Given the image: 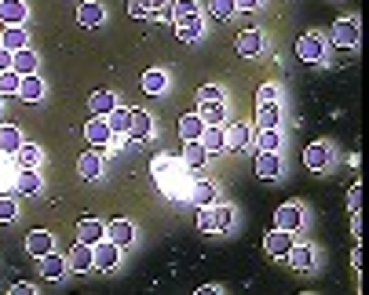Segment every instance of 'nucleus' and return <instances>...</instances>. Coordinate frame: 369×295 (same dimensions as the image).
Masks as SVG:
<instances>
[{
  "mask_svg": "<svg viewBox=\"0 0 369 295\" xmlns=\"http://www.w3.org/2000/svg\"><path fill=\"white\" fill-rule=\"evenodd\" d=\"M150 172H153V182H158V190L168 197V201H183V197L191 193L194 175H191V168L183 160H172L168 153H158L153 164H150Z\"/></svg>",
  "mask_w": 369,
  "mask_h": 295,
  "instance_id": "1",
  "label": "nucleus"
},
{
  "mask_svg": "<svg viewBox=\"0 0 369 295\" xmlns=\"http://www.w3.org/2000/svg\"><path fill=\"white\" fill-rule=\"evenodd\" d=\"M117 262H121V248L113 241H99V244H91V270H99V274H113L117 270Z\"/></svg>",
  "mask_w": 369,
  "mask_h": 295,
  "instance_id": "2",
  "label": "nucleus"
},
{
  "mask_svg": "<svg viewBox=\"0 0 369 295\" xmlns=\"http://www.w3.org/2000/svg\"><path fill=\"white\" fill-rule=\"evenodd\" d=\"M296 55H300V62L315 66V62H322V58H325V41H322V37H315V33H303V37L296 41Z\"/></svg>",
  "mask_w": 369,
  "mask_h": 295,
  "instance_id": "3",
  "label": "nucleus"
},
{
  "mask_svg": "<svg viewBox=\"0 0 369 295\" xmlns=\"http://www.w3.org/2000/svg\"><path fill=\"white\" fill-rule=\"evenodd\" d=\"M106 241H113L117 248H128L136 241V222L132 219H113L106 222Z\"/></svg>",
  "mask_w": 369,
  "mask_h": 295,
  "instance_id": "4",
  "label": "nucleus"
},
{
  "mask_svg": "<svg viewBox=\"0 0 369 295\" xmlns=\"http://www.w3.org/2000/svg\"><path fill=\"white\" fill-rule=\"evenodd\" d=\"M333 44L336 48H355L358 44V19H336L333 22Z\"/></svg>",
  "mask_w": 369,
  "mask_h": 295,
  "instance_id": "5",
  "label": "nucleus"
},
{
  "mask_svg": "<svg viewBox=\"0 0 369 295\" xmlns=\"http://www.w3.org/2000/svg\"><path fill=\"white\" fill-rule=\"evenodd\" d=\"M329 160H333L329 143H311V146L303 150V164H307V172H325V168H329Z\"/></svg>",
  "mask_w": 369,
  "mask_h": 295,
  "instance_id": "6",
  "label": "nucleus"
},
{
  "mask_svg": "<svg viewBox=\"0 0 369 295\" xmlns=\"http://www.w3.org/2000/svg\"><path fill=\"white\" fill-rule=\"evenodd\" d=\"M26 252L34 259L55 252V234H48V229H29V234H26Z\"/></svg>",
  "mask_w": 369,
  "mask_h": 295,
  "instance_id": "7",
  "label": "nucleus"
},
{
  "mask_svg": "<svg viewBox=\"0 0 369 295\" xmlns=\"http://www.w3.org/2000/svg\"><path fill=\"white\" fill-rule=\"evenodd\" d=\"M274 226L278 229H289V234H296V229L303 226V212H300V205H278V212H274Z\"/></svg>",
  "mask_w": 369,
  "mask_h": 295,
  "instance_id": "8",
  "label": "nucleus"
},
{
  "mask_svg": "<svg viewBox=\"0 0 369 295\" xmlns=\"http://www.w3.org/2000/svg\"><path fill=\"white\" fill-rule=\"evenodd\" d=\"M77 22H81L84 29H96V26L106 22V8L99 4V0H84V4L77 8Z\"/></svg>",
  "mask_w": 369,
  "mask_h": 295,
  "instance_id": "9",
  "label": "nucleus"
},
{
  "mask_svg": "<svg viewBox=\"0 0 369 295\" xmlns=\"http://www.w3.org/2000/svg\"><path fill=\"white\" fill-rule=\"evenodd\" d=\"M66 266H70V274H88V270H91V244L77 241V244L66 252Z\"/></svg>",
  "mask_w": 369,
  "mask_h": 295,
  "instance_id": "10",
  "label": "nucleus"
},
{
  "mask_svg": "<svg viewBox=\"0 0 369 295\" xmlns=\"http://www.w3.org/2000/svg\"><path fill=\"white\" fill-rule=\"evenodd\" d=\"M84 139H88L91 146H106V143L113 139V131H110L106 117H88V124H84Z\"/></svg>",
  "mask_w": 369,
  "mask_h": 295,
  "instance_id": "11",
  "label": "nucleus"
},
{
  "mask_svg": "<svg viewBox=\"0 0 369 295\" xmlns=\"http://www.w3.org/2000/svg\"><path fill=\"white\" fill-rule=\"evenodd\" d=\"M238 55L241 58H253V55H263V33L260 29H241V37H238Z\"/></svg>",
  "mask_w": 369,
  "mask_h": 295,
  "instance_id": "12",
  "label": "nucleus"
},
{
  "mask_svg": "<svg viewBox=\"0 0 369 295\" xmlns=\"http://www.w3.org/2000/svg\"><path fill=\"white\" fill-rule=\"evenodd\" d=\"M256 175L263 179V182H274V179H282V160H278V153H256Z\"/></svg>",
  "mask_w": 369,
  "mask_h": 295,
  "instance_id": "13",
  "label": "nucleus"
},
{
  "mask_svg": "<svg viewBox=\"0 0 369 295\" xmlns=\"http://www.w3.org/2000/svg\"><path fill=\"white\" fill-rule=\"evenodd\" d=\"M289 248H293V234H289V229H278V226H274V234H267V241H263V252L274 255V259H285Z\"/></svg>",
  "mask_w": 369,
  "mask_h": 295,
  "instance_id": "14",
  "label": "nucleus"
},
{
  "mask_svg": "<svg viewBox=\"0 0 369 295\" xmlns=\"http://www.w3.org/2000/svg\"><path fill=\"white\" fill-rule=\"evenodd\" d=\"M103 237H106V222H103V219H81V222H77V241L99 244Z\"/></svg>",
  "mask_w": 369,
  "mask_h": 295,
  "instance_id": "15",
  "label": "nucleus"
},
{
  "mask_svg": "<svg viewBox=\"0 0 369 295\" xmlns=\"http://www.w3.org/2000/svg\"><path fill=\"white\" fill-rule=\"evenodd\" d=\"M201 33H205V19H201V15H191V19H179V22H176V37H179L183 44H194Z\"/></svg>",
  "mask_w": 369,
  "mask_h": 295,
  "instance_id": "16",
  "label": "nucleus"
},
{
  "mask_svg": "<svg viewBox=\"0 0 369 295\" xmlns=\"http://www.w3.org/2000/svg\"><path fill=\"white\" fill-rule=\"evenodd\" d=\"M41 274H44L48 281H63V277L70 274V266H66V255H55V252L41 255Z\"/></svg>",
  "mask_w": 369,
  "mask_h": 295,
  "instance_id": "17",
  "label": "nucleus"
},
{
  "mask_svg": "<svg viewBox=\"0 0 369 295\" xmlns=\"http://www.w3.org/2000/svg\"><path fill=\"white\" fill-rule=\"evenodd\" d=\"M26 19H29L26 0H0V22H8V26H22Z\"/></svg>",
  "mask_w": 369,
  "mask_h": 295,
  "instance_id": "18",
  "label": "nucleus"
},
{
  "mask_svg": "<svg viewBox=\"0 0 369 295\" xmlns=\"http://www.w3.org/2000/svg\"><path fill=\"white\" fill-rule=\"evenodd\" d=\"M19 98H22V103H41V98H44V81L37 73H26L19 81Z\"/></svg>",
  "mask_w": 369,
  "mask_h": 295,
  "instance_id": "19",
  "label": "nucleus"
},
{
  "mask_svg": "<svg viewBox=\"0 0 369 295\" xmlns=\"http://www.w3.org/2000/svg\"><path fill=\"white\" fill-rule=\"evenodd\" d=\"M187 201L198 205V208H208L212 201H216V186L205 182V179H194V182H191V193H187Z\"/></svg>",
  "mask_w": 369,
  "mask_h": 295,
  "instance_id": "20",
  "label": "nucleus"
},
{
  "mask_svg": "<svg viewBox=\"0 0 369 295\" xmlns=\"http://www.w3.org/2000/svg\"><path fill=\"white\" fill-rule=\"evenodd\" d=\"M113 106H117V95H113V91H106V88L91 91V98H88V110H91V117H106Z\"/></svg>",
  "mask_w": 369,
  "mask_h": 295,
  "instance_id": "21",
  "label": "nucleus"
},
{
  "mask_svg": "<svg viewBox=\"0 0 369 295\" xmlns=\"http://www.w3.org/2000/svg\"><path fill=\"white\" fill-rule=\"evenodd\" d=\"M198 143L208 150V157L227 150V143H223V128H220V124H205V131H201V139H198Z\"/></svg>",
  "mask_w": 369,
  "mask_h": 295,
  "instance_id": "22",
  "label": "nucleus"
},
{
  "mask_svg": "<svg viewBox=\"0 0 369 295\" xmlns=\"http://www.w3.org/2000/svg\"><path fill=\"white\" fill-rule=\"evenodd\" d=\"M37 55L29 51V48H19V51H11V70L19 73V77H26V73H37Z\"/></svg>",
  "mask_w": 369,
  "mask_h": 295,
  "instance_id": "23",
  "label": "nucleus"
},
{
  "mask_svg": "<svg viewBox=\"0 0 369 295\" xmlns=\"http://www.w3.org/2000/svg\"><path fill=\"white\" fill-rule=\"evenodd\" d=\"M15 193H37L41 190V175H37V168H19L15 172V186H11Z\"/></svg>",
  "mask_w": 369,
  "mask_h": 295,
  "instance_id": "24",
  "label": "nucleus"
},
{
  "mask_svg": "<svg viewBox=\"0 0 369 295\" xmlns=\"http://www.w3.org/2000/svg\"><path fill=\"white\" fill-rule=\"evenodd\" d=\"M201 131H205V120H201L198 113H183V117H179V135H183V143L201 139Z\"/></svg>",
  "mask_w": 369,
  "mask_h": 295,
  "instance_id": "25",
  "label": "nucleus"
},
{
  "mask_svg": "<svg viewBox=\"0 0 369 295\" xmlns=\"http://www.w3.org/2000/svg\"><path fill=\"white\" fill-rule=\"evenodd\" d=\"M223 143H227V150H245L249 146V124H227Z\"/></svg>",
  "mask_w": 369,
  "mask_h": 295,
  "instance_id": "26",
  "label": "nucleus"
},
{
  "mask_svg": "<svg viewBox=\"0 0 369 295\" xmlns=\"http://www.w3.org/2000/svg\"><path fill=\"white\" fill-rule=\"evenodd\" d=\"M285 259L293 262L296 270H311V266H315V248H311V244H293V248L285 252Z\"/></svg>",
  "mask_w": 369,
  "mask_h": 295,
  "instance_id": "27",
  "label": "nucleus"
},
{
  "mask_svg": "<svg viewBox=\"0 0 369 295\" xmlns=\"http://www.w3.org/2000/svg\"><path fill=\"white\" fill-rule=\"evenodd\" d=\"M22 143H26V139H22V131H19L15 124L0 128V153H4V157H15V150H19Z\"/></svg>",
  "mask_w": 369,
  "mask_h": 295,
  "instance_id": "28",
  "label": "nucleus"
},
{
  "mask_svg": "<svg viewBox=\"0 0 369 295\" xmlns=\"http://www.w3.org/2000/svg\"><path fill=\"white\" fill-rule=\"evenodd\" d=\"M77 175L81 179H99L103 175V160H99V153H81V160H77Z\"/></svg>",
  "mask_w": 369,
  "mask_h": 295,
  "instance_id": "29",
  "label": "nucleus"
},
{
  "mask_svg": "<svg viewBox=\"0 0 369 295\" xmlns=\"http://www.w3.org/2000/svg\"><path fill=\"white\" fill-rule=\"evenodd\" d=\"M198 117H201L205 124H223V120H227L223 98H216V103H198Z\"/></svg>",
  "mask_w": 369,
  "mask_h": 295,
  "instance_id": "30",
  "label": "nucleus"
},
{
  "mask_svg": "<svg viewBox=\"0 0 369 295\" xmlns=\"http://www.w3.org/2000/svg\"><path fill=\"white\" fill-rule=\"evenodd\" d=\"M143 91L146 95H165L168 91V73L165 70H146L143 73Z\"/></svg>",
  "mask_w": 369,
  "mask_h": 295,
  "instance_id": "31",
  "label": "nucleus"
},
{
  "mask_svg": "<svg viewBox=\"0 0 369 295\" xmlns=\"http://www.w3.org/2000/svg\"><path fill=\"white\" fill-rule=\"evenodd\" d=\"M256 124L260 128H278L282 124V106L278 103H260L256 106Z\"/></svg>",
  "mask_w": 369,
  "mask_h": 295,
  "instance_id": "32",
  "label": "nucleus"
},
{
  "mask_svg": "<svg viewBox=\"0 0 369 295\" xmlns=\"http://www.w3.org/2000/svg\"><path fill=\"white\" fill-rule=\"evenodd\" d=\"M205 160H208V150H205L198 139L183 146V164H187L191 172H194V168H205Z\"/></svg>",
  "mask_w": 369,
  "mask_h": 295,
  "instance_id": "33",
  "label": "nucleus"
},
{
  "mask_svg": "<svg viewBox=\"0 0 369 295\" xmlns=\"http://www.w3.org/2000/svg\"><path fill=\"white\" fill-rule=\"evenodd\" d=\"M0 48H8V51H19V48H29V37H26V29L22 26H11L0 33Z\"/></svg>",
  "mask_w": 369,
  "mask_h": 295,
  "instance_id": "34",
  "label": "nucleus"
},
{
  "mask_svg": "<svg viewBox=\"0 0 369 295\" xmlns=\"http://www.w3.org/2000/svg\"><path fill=\"white\" fill-rule=\"evenodd\" d=\"M132 139H150V131H153V120L146 110H132Z\"/></svg>",
  "mask_w": 369,
  "mask_h": 295,
  "instance_id": "35",
  "label": "nucleus"
},
{
  "mask_svg": "<svg viewBox=\"0 0 369 295\" xmlns=\"http://www.w3.org/2000/svg\"><path fill=\"white\" fill-rule=\"evenodd\" d=\"M106 124H110V131H113V135H121V131H128V128H132V110H121V106H113V110L106 113Z\"/></svg>",
  "mask_w": 369,
  "mask_h": 295,
  "instance_id": "36",
  "label": "nucleus"
},
{
  "mask_svg": "<svg viewBox=\"0 0 369 295\" xmlns=\"http://www.w3.org/2000/svg\"><path fill=\"white\" fill-rule=\"evenodd\" d=\"M15 160H19V168H37V164H41V146L22 143V146L15 150Z\"/></svg>",
  "mask_w": 369,
  "mask_h": 295,
  "instance_id": "37",
  "label": "nucleus"
},
{
  "mask_svg": "<svg viewBox=\"0 0 369 295\" xmlns=\"http://www.w3.org/2000/svg\"><path fill=\"white\" fill-rule=\"evenodd\" d=\"M278 146H282L278 128H260V150L263 153H278Z\"/></svg>",
  "mask_w": 369,
  "mask_h": 295,
  "instance_id": "38",
  "label": "nucleus"
},
{
  "mask_svg": "<svg viewBox=\"0 0 369 295\" xmlns=\"http://www.w3.org/2000/svg\"><path fill=\"white\" fill-rule=\"evenodd\" d=\"M212 212H216V229H220V234H231V229H234V208L220 205V208H212Z\"/></svg>",
  "mask_w": 369,
  "mask_h": 295,
  "instance_id": "39",
  "label": "nucleus"
},
{
  "mask_svg": "<svg viewBox=\"0 0 369 295\" xmlns=\"http://www.w3.org/2000/svg\"><path fill=\"white\" fill-rule=\"evenodd\" d=\"M19 73L15 70H4V73H0V95H19Z\"/></svg>",
  "mask_w": 369,
  "mask_h": 295,
  "instance_id": "40",
  "label": "nucleus"
},
{
  "mask_svg": "<svg viewBox=\"0 0 369 295\" xmlns=\"http://www.w3.org/2000/svg\"><path fill=\"white\" fill-rule=\"evenodd\" d=\"M198 229H201V234H212V229H216V212H212V205L198 208Z\"/></svg>",
  "mask_w": 369,
  "mask_h": 295,
  "instance_id": "41",
  "label": "nucleus"
},
{
  "mask_svg": "<svg viewBox=\"0 0 369 295\" xmlns=\"http://www.w3.org/2000/svg\"><path fill=\"white\" fill-rule=\"evenodd\" d=\"M212 19H231L234 15V0H208Z\"/></svg>",
  "mask_w": 369,
  "mask_h": 295,
  "instance_id": "42",
  "label": "nucleus"
},
{
  "mask_svg": "<svg viewBox=\"0 0 369 295\" xmlns=\"http://www.w3.org/2000/svg\"><path fill=\"white\" fill-rule=\"evenodd\" d=\"M191 15H201L198 0H176V22H179V19H191Z\"/></svg>",
  "mask_w": 369,
  "mask_h": 295,
  "instance_id": "43",
  "label": "nucleus"
},
{
  "mask_svg": "<svg viewBox=\"0 0 369 295\" xmlns=\"http://www.w3.org/2000/svg\"><path fill=\"white\" fill-rule=\"evenodd\" d=\"M15 215H19V205L11 197H0V222H15Z\"/></svg>",
  "mask_w": 369,
  "mask_h": 295,
  "instance_id": "44",
  "label": "nucleus"
},
{
  "mask_svg": "<svg viewBox=\"0 0 369 295\" xmlns=\"http://www.w3.org/2000/svg\"><path fill=\"white\" fill-rule=\"evenodd\" d=\"M260 103H278V84H263L256 88V106Z\"/></svg>",
  "mask_w": 369,
  "mask_h": 295,
  "instance_id": "45",
  "label": "nucleus"
},
{
  "mask_svg": "<svg viewBox=\"0 0 369 295\" xmlns=\"http://www.w3.org/2000/svg\"><path fill=\"white\" fill-rule=\"evenodd\" d=\"M216 98H223V91H220L216 84H205V88H198V103H216Z\"/></svg>",
  "mask_w": 369,
  "mask_h": 295,
  "instance_id": "46",
  "label": "nucleus"
},
{
  "mask_svg": "<svg viewBox=\"0 0 369 295\" xmlns=\"http://www.w3.org/2000/svg\"><path fill=\"white\" fill-rule=\"evenodd\" d=\"M128 15H132V19H146V15H150V4H146V0H128Z\"/></svg>",
  "mask_w": 369,
  "mask_h": 295,
  "instance_id": "47",
  "label": "nucleus"
},
{
  "mask_svg": "<svg viewBox=\"0 0 369 295\" xmlns=\"http://www.w3.org/2000/svg\"><path fill=\"white\" fill-rule=\"evenodd\" d=\"M348 208H351V212H358V208H362V182H355V186H351V193H348Z\"/></svg>",
  "mask_w": 369,
  "mask_h": 295,
  "instance_id": "48",
  "label": "nucleus"
},
{
  "mask_svg": "<svg viewBox=\"0 0 369 295\" xmlns=\"http://www.w3.org/2000/svg\"><path fill=\"white\" fill-rule=\"evenodd\" d=\"M263 0H234V11H256Z\"/></svg>",
  "mask_w": 369,
  "mask_h": 295,
  "instance_id": "49",
  "label": "nucleus"
},
{
  "mask_svg": "<svg viewBox=\"0 0 369 295\" xmlns=\"http://www.w3.org/2000/svg\"><path fill=\"white\" fill-rule=\"evenodd\" d=\"M37 288L34 284H26V281H19V284H11V295H34Z\"/></svg>",
  "mask_w": 369,
  "mask_h": 295,
  "instance_id": "50",
  "label": "nucleus"
},
{
  "mask_svg": "<svg viewBox=\"0 0 369 295\" xmlns=\"http://www.w3.org/2000/svg\"><path fill=\"white\" fill-rule=\"evenodd\" d=\"M4 70H11V51L0 48V73H4Z\"/></svg>",
  "mask_w": 369,
  "mask_h": 295,
  "instance_id": "51",
  "label": "nucleus"
},
{
  "mask_svg": "<svg viewBox=\"0 0 369 295\" xmlns=\"http://www.w3.org/2000/svg\"><path fill=\"white\" fill-rule=\"evenodd\" d=\"M362 255H365V252H362V244H358V248L351 252V266H355V270H362Z\"/></svg>",
  "mask_w": 369,
  "mask_h": 295,
  "instance_id": "52",
  "label": "nucleus"
},
{
  "mask_svg": "<svg viewBox=\"0 0 369 295\" xmlns=\"http://www.w3.org/2000/svg\"><path fill=\"white\" fill-rule=\"evenodd\" d=\"M220 291H223L220 284H205V288H201V295H220Z\"/></svg>",
  "mask_w": 369,
  "mask_h": 295,
  "instance_id": "53",
  "label": "nucleus"
},
{
  "mask_svg": "<svg viewBox=\"0 0 369 295\" xmlns=\"http://www.w3.org/2000/svg\"><path fill=\"white\" fill-rule=\"evenodd\" d=\"M146 4H150V11H161V8L168 4V0H146Z\"/></svg>",
  "mask_w": 369,
  "mask_h": 295,
  "instance_id": "54",
  "label": "nucleus"
},
{
  "mask_svg": "<svg viewBox=\"0 0 369 295\" xmlns=\"http://www.w3.org/2000/svg\"><path fill=\"white\" fill-rule=\"evenodd\" d=\"M0 106H4V95H0Z\"/></svg>",
  "mask_w": 369,
  "mask_h": 295,
  "instance_id": "55",
  "label": "nucleus"
}]
</instances>
